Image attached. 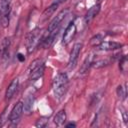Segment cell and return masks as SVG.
I'll return each instance as SVG.
<instances>
[{"label": "cell", "mask_w": 128, "mask_h": 128, "mask_svg": "<svg viewBox=\"0 0 128 128\" xmlns=\"http://www.w3.org/2000/svg\"><path fill=\"white\" fill-rule=\"evenodd\" d=\"M117 95L120 99H122V100L125 99V97H126V88L123 87L122 85H119L117 87Z\"/></svg>", "instance_id": "16"}, {"label": "cell", "mask_w": 128, "mask_h": 128, "mask_svg": "<svg viewBox=\"0 0 128 128\" xmlns=\"http://www.w3.org/2000/svg\"><path fill=\"white\" fill-rule=\"evenodd\" d=\"M58 7V5H56V4H54V3H52L44 12H43V18L44 19H46V18H48L50 15H52L53 13H54V11L56 10V8Z\"/></svg>", "instance_id": "13"}, {"label": "cell", "mask_w": 128, "mask_h": 128, "mask_svg": "<svg viewBox=\"0 0 128 128\" xmlns=\"http://www.w3.org/2000/svg\"><path fill=\"white\" fill-rule=\"evenodd\" d=\"M92 63H93V55H89L85 59V61L83 62L82 66H81V69H80V73H86L88 71V69L90 68Z\"/></svg>", "instance_id": "12"}, {"label": "cell", "mask_w": 128, "mask_h": 128, "mask_svg": "<svg viewBox=\"0 0 128 128\" xmlns=\"http://www.w3.org/2000/svg\"><path fill=\"white\" fill-rule=\"evenodd\" d=\"M53 93L55 97L60 100L65 95L68 88V77L65 73H58L53 80Z\"/></svg>", "instance_id": "1"}, {"label": "cell", "mask_w": 128, "mask_h": 128, "mask_svg": "<svg viewBox=\"0 0 128 128\" xmlns=\"http://www.w3.org/2000/svg\"><path fill=\"white\" fill-rule=\"evenodd\" d=\"M33 103H34V96L33 95H28L23 103V111L26 114H29L32 111L33 108Z\"/></svg>", "instance_id": "10"}, {"label": "cell", "mask_w": 128, "mask_h": 128, "mask_svg": "<svg viewBox=\"0 0 128 128\" xmlns=\"http://www.w3.org/2000/svg\"><path fill=\"white\" fill-rule=\"evenodd\" d=\"M66 121V112L65 110H60L54 117V123L57 126H61L64 124V122Z\"/></svg>", "instance_id": "11"}, {"label": "cell", "mask_w": 128, "mask_h": 128, "mask_svg": "<svg viewBox=\"0 0 128 128\" xmlns=\"http://www.w3.org/2000/svg\"><path fill=\"white\" fill-rule=\"evenodd\" d=\"M0 15H1V11H0Z\"/></svg>", "instance_id": "21"}, {"label": "cell", "mask_w": 128, "mask_h": 128, "mask_svg": "<svg viewBox=\"0 0 128 128\" xmlns=\"http://www.w3.org/2000/svg\"><path fill=\"white\" fill-rule=\"evenodd\" d=\"M22 113H23V102L22 101H18L14 105V107H13L11 113H10V116H9L10 122L13 125L17 124L19 119H20V117H21V115H22Z\"/></svg>", "instance_id": "5"}, {"label": "cell", "mask_w": 128, "mask_h": 128, "mask_svg": "<svg viewBox=\"0 0 128 128\" xmlns=\"http://www.w3.org/2000/svg\"><path fill=\"white\" fill-rule=\"evenodd\" d=\"M18 58H19L21 61H22V60H24V58L22 57V55H21V54H19V55H18Z\"/></svg>", "instance_id": "19"}, {"label": "cell", "mask_w": 128, "mask_h": 128, "mask_svg": "<svg viewBox=\"0 0 128 128\" xmlns=\"http://www.w3.org/2000/svg\"><path fill=\"white\" fill-rule=\"evenodd\" d=\"M66 127H67V128H70V127H76V124H75V123H68V124L66 125Z\"/></svg>", "instance_id": "18"}, {"label": "cell", "mask_w": 128, "mask_h": 128, "mask_svg": "<svg viewBox=\"0 0 128 128\" xmlns=\"http://www.w3.org/2000/svg\"><path fill=\"white\" fill-rule=\"evenodd\" d=\"M41 30L39 29H34L33 31L30 32L28 38H27V50L29 53L33 52L35 50V48L38 46V44L40 43L41 40Z\"/></svg>", "instance_id": "2"}, {"label": "cell", "mask_w": 128, "mask_h": 128, "mask_svg": "<svg viewBox=\"0 0 128 128\" xmlns=\"http://www.w3.org/2000/svg\"><path fill=\"white\" fill-rule=\"evenodd\" d=\"M76 34V25L72 22L70 24H68V26L66 27L64 34H63V38H62V43L67 45L68 43L71 42V40L74 38Z\"/></svg>", "instance_id": "6"}, {"label": "cell", "mask_w": 128, "mask_h": 128, "mask_svg": "<svg viewBox=\"0 0 128 128\" xmlns=\"http://www.w3.org/2000/svg\"><path fill=\"white\" fill-rule=\"evenodd\" d=\"M0 55H1V48H0Z\"/></svg>", "instance_id": "20"}, {"label": "cell", "mask_w": 128, "mask_h": 128, "mask_svg": "<svg viewBox=\"0 0 128 128\" xmlns=\"http://www.w3.org/2000/svg\"><path fill=\"white\" fill-rule=\"evenodd\" d=\"M44 72V65L41 60H35L29 69V78L31 80H37L39 79Z\"/></svg>", "instance_id": "3"}, {"label": "cell", "mask_w": 128, "mask_h": 128, "mask_svg": "<svg viewBox=\"0 0 128 128\" xmlns=\"http://www.w3.org/2000/svg\"><path fill=\"white\" fill-rule=\"evenodd\" d=\"M64 1H65V0H54L53 3L56 4V5H59V4H61L62 2H64Z\"/></svg>", "instance_id": "17"}, {"label": "cell", "mask_w": 128, "mask_h": 128, "mask_svg": "<svg viewBox=\"0 0 128 128\" xmlns=\"http://www.w3.org/2000/svg\"><path fill=\"white\" fill-rule=\"evenodd\" d=\"M102 40H103V36H102L101 34H97V35H95L94 37L91 38L90 43H91V45H93V46H97L98 44H100V43L102 42Z\"/></svg>", "instance_id": "14"}, {"label": "cell", "mask_w": 128, "mask_h": 128, "mask_svg": "<svg viewBox=\"0 0 128 128\" xmlns=\"http://www.w3.org/2000/svg\"><path fill=\"white\" fill-rule=\"evenodd\" d=\"M18 85H19V80L18 78H15L11 81V83L9 84L7 90H6V94H5V99L6 100H9L13 97V95L15 94V92L17 91V88H18Z\"/></svg>", "instance_id": "8"}, {"label": "cell", "mask_w": 128, "mask_h": 128, "mask_svg": "<svg viewBox=\"0 0 128 128\" xmlns=\"http://www.w3.org/2000/svg\"><path fill=\"white\" fill-rule=\"evenodd\" d=\"M82 43H75L71 52H70V56H69V60H68V66L70 69H73L76 66L77 60H78V56L80 54V51L82 49Z\"/></svg>", "instance_id": "4"}, {"label": "cell", "mask_w": 128, "mask_h": 128, "mask_svg": "<svg viewBox=\"0 0 128 128\" xmlns=\"http://www.w3.org/2000/svg\"><path fill=\"white\" fill-rule=\"evenodd\" d=\"M99 11H100V5H99V4L92 6V7L88 10V12L86 13V15H85V18H84V19H85L86 24H89V23L94 19V17L99 13Z\"/></svg>", "instance_id": "9"}, {"label": "cell", "mask_w": 128, "mask_h": 128, "mask_svg": "<svg viewBox=\"0 0 128 128\" xmlns=\"http://www.w3.org/2000/svg\"><path fill=\"white\" fill-rule=\"evenodd\" d=\"M47 123H48V118L47 117H41L36 121L35 126L39 127V128H43V127H45L47 125Z\"/></svg>", "instance_id": "15"}, {"label": "cell", "mask_w": 128, "mask_h": 128, "mask_svg": "<svg viewBox=\"0 0 128 128\" xmlns=\"http://www.w3.org/2000/svg\"><path fill=\"white\" fill-rule=\"evenodd\" d=\"M121 47H122V44L121 43L114 42V41H102L100 44H98L96 46V48L98 50H102V51L116 50V49H120Z\"/></svg>", "instance_id": "7"}]
</instances>
